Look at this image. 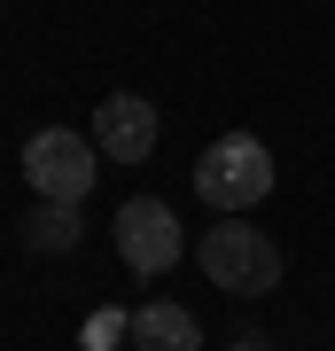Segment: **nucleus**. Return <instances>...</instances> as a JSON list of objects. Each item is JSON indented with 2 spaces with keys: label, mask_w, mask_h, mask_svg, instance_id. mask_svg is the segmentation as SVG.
Wrapping results in <instances>:
<instances>
[{
  "label": "nucleus",
  "mask_w": 335,
  "mask_h": 351,
  "mask_svg": "<svg viewBox=\"0 0 335 351\" xmlns=\"http://www.w3.org/2000/svg\"><path fill=\"white\" fill-rule=\"evenodd\" d=\"M94 172H101V149L71 125H39L24 141V180L39 203H86L94 195Z\"/></svg>",
  "instance_id": "7ed1b4c3"
},
{
  "label": "nucleus",
  "mask_w": 335,
  "mask_h": 351,
  "mask_svg": "<svg viewBox=\"0 0 335 351\" xmlns=\"http://www.w3.org/2000/svg\"><path fill=\"white\" fill-rule=\"evenodd\" d=\"M133 351H203V328L187 304H140L133 313Z\"/></svg>",
  "instance_id": "423d86ee"
},
{
  "label": "nucleus",
  "mask_w": 335,
  "mask_h": 351,
  "mask_svg": "<svg viewBox=\"0 0 335 351\" xmlns=\"http://www.w3.org/2000/svg\"><path fill=\"white\" fill-rule=\"evenodd\" d=\"M117 258L133 265L140 281L172 274V265L187 258V234H179L172 203H156V195H133V203H125V211H117Z\"/></svg>",
  "instance_id": "20e7f679"
},
{
  "label": "nucleus",
  "mask_w": 335,
  "mask_h": 351,
  "mask_svg": "<svg viewBox=\"0 0 335 351\" xmlns=\"http://www.w3.org/2000/svg\"><path fill=\"white\" fill-rule=\"evenodd\" d=\"M195 265H203L211 289H226V297H273V281H281V242L258 234L249 219H219L211 234L195 242Z\"/></svg>",
  "instance_id": "f257e3e1"
},
{
  "label": "nucleus",
  "mask_w": 335,
  "mask_h": 351,
  "mask_svg": "<svg viewBox=\"0 0 335 351\" xmlns=\"http://www.w3.org/2000/svg\"><path fill=\"white\" fill-rule=\"evenodd\" d=\"M24 242H32V250H47V258L78 250V203H39V211L24 219Z\"/></svg>",
  "instance_id": "0eeeda50"
},
{
  "label": "nucleus",
  "mask_w": 335,
  "mask_h": 351,
  "mask_svg": "<svg viewBox=\"0 0 335 351\" xmlns=\"http://www.w3.org/2000/svg\"><path fill=\"white\" fill-rule=\"evenodd\" d=\"M94 149L110 156V164H149V149H156V110L140 94H110L94 110Z\"/></svg>",
  "instance_id": "39448f33"
},
{
  "label": "nucleus",
  "mask_w": 335,
  "mask_h": 351,
  "mask_svg": "<svg viewBox=\"0 0 335 351\" xmlns=\"http://www.w3.org/2000/svg\"><path fill=\"white\" fill-rule=\"evenodd\" d=\"M195 195L211 203V211H226V219L258 211V203L273 195V149L249 141V133H219L211 149L195 156Z\"/></svg>",
  "instance_id": "f03ea898"
},
{
  "label": "nucleus",
  "mask_w": 335,
  "mask_h": 351,
  "mask_svg": "<svg viewBox=\"0 0 335 351\" xmlns=\"http://www.w3.org/2000/svg\"><path fill=\"white\" fill-rule=\"evenodd\" d=\"M226 351H265V343H226Z\"/></svg>",
  "instance_id": "6e6552de"
}]
</instances>
